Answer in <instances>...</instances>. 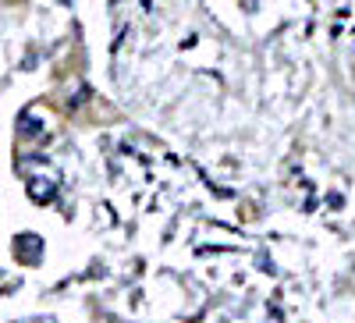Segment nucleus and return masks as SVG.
Here are the masks:
<instances>
[{"mask_svg":"<svg viewBox=\"0 0 355 323\" xmlns=\"http://www.w3.org/2000/svg\"><path fill=\"white\" fill-rule=\"evenodd\" d=\"M53 192H57L53 178H28V195H33V202H50Z\"/></svg>","mask_w":355,"mask_h":323,"instance_id":"f257e3e1","label":"nucleus"},{"mask_svg":"<svg viewBox=\"0 0 355 323\" xmlns=\"http://www.w3.org/2000/svg\"><path fill=\"white\" fill-rule=\"evenodd\" d=\"M40 252H43V238H36V234H21V238H18V256L25 263H33Z\"/></svg>","mask_w":355,"mask_h":323,"instance_id":"f03ea898","label":"nucleus"},{"mask_svg":"<svg viewBox=\"0 0 355 323\" xmlns=\"http://www.w3.org/2000/svg\"><path fill=\"white\" fill-rule=\"evenodd\" d=\"M18 132H21V135H43V125L36 121L33 114H21V117H18Z\"/></svg>","mask_w":355,"mask_h":323,"instance_id":"7ed1b4c3","label":"nucleus"}]
</instances>
